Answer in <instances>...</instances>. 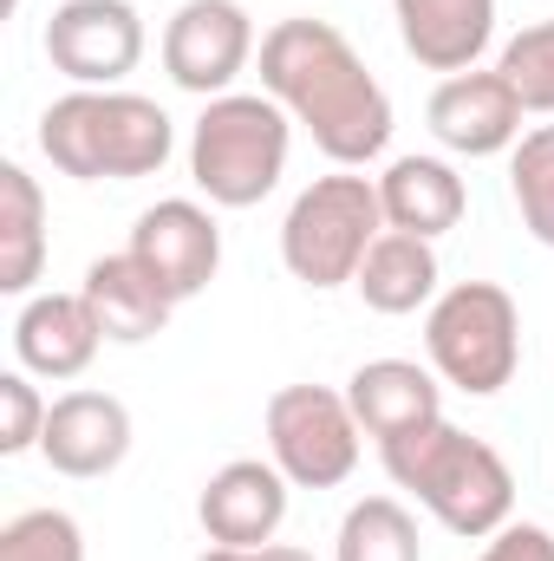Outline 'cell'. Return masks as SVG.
I'll return each instance as SVG.
<instances>
[{"mask_svg":"<svg viewBox=\"0 0 554 561\" xmlns=\"http://www.w3.org/2000/svg\"><path fill=\"white\" fill-rule=\"evenodd\" d=\"M262 92L333 170H366L392 144V92L333 20L293 13L262 33Z\"/></svg>","mask_w":554,"mask_h":561,"instance_id":"1","label":"cell"},{"mask_svg":"<svg viewBox=\"0 0 554 561\" xmlns=\"http://www.w3.org/2000/svg\"><path fill=\"white\" fill-rule=\"evenodd\" d=\"M379 463L405 496H417L463 542H489L503 523H516V477H509L503 450L457 431L450 419H430L417 431L385 437Z\"/></svg>","mask_w":554,"mask_h":561,"instance_id":"2","label":"cell"},{"mask_svg":"<svg viewBox=\"0 0 554 561\" xmlns=\"http://www.w3.org/2000/svg\"><path fill=\"white\" fill-rule=\"evenodd\" d=\"M39 150L72 183H138L157 176L176 150V125L157 99L125 85H72L39 112Z\"/></svg>","mask_w":554,"mask_h":561,"instance_id":"3","label":"cell"},{"mask_svg":"<svg viewBox=\"0 0 554 561\" xmlns=\"http://www.w3.org/2000/svg\"><path fill=\"white\" fill-rule=\"evenodd\" d=\"M293 118L268 92H222L189 125V183L209 196V209H255L287 176Z\"/></svg>","mask_w":554,"mask_h":561,"instance_id":"4","label":"cell"},{"mask_svg":"<svg viewBox=\"0 0 554 561\" xmlns=\"http://www.w3.org/2000/svg\"><path fill=\"white\" fill-rule=\"evenodd\" d=\"M424 359L463 399H496L522 366V307L503 280H450L424 307Z\"/></svg>","mask_w":554,"mask_h":561,"instance_id":"5","label":"cell"},{"mask_svg":"<svg viewBox=\"0 0 554 561\" xmlns=\"http://www.w3.org/2000/svg\"><path fill=\"white\" fill-rule=\"evenodd\" d=\"M385 236V203H379V176H359V170H333V176H313L293 203H287V222H280V262L287 275L313 294H333L359 275L366 249Z\"/></svg>","mask_w":554,"mask_h":561,"instance_id":"6","label":"cell"},{"mask_svg":"<svg viewBox=\"0 0 554 561\" xmlns=\"http://www.w3.org/2000/svg\"><path fill=\"white\" fill-rule=\"evenodd\" d=\"M262 431H268V457L293 490H339L359 470L366 424L353 399L333 386H280L262 412Z\"/></svg>","mask_w":554,"mask_h":561,"instance_id":"7","label":"cell"},{"mask_svg":"<svg viewBox=\"0 0 554 561\" xmlns=\"http://www.w3.org/2000/svg\"><path fill=\"white\" fill-rule=\"evenodd\" d=\"M255 53L262 46H255V20L242 0H183L163 26V72L170 85L196 92L203 105L235 92Z\"/></svg>","mask_w":554,"mask_h":561,"instance_id":"8","label":"cell"},{"mask_svg":"<svg viewBox=\"0 0 554 561\" xmlns=\"http://www.w3.org/2000/svg\"><path fill=\"white\" fill-rule=\"evenodd\" d=\"M46 59L72 85H125L143 59V13L131 0H59L46 20Z\"/></svg>","mask_w":554,"mask_h":561,"instance_id":"9","label":"cell"},{"mask_svg":"<svg viewBox=\"0 0 554 561\" xmlns=\"http://www.w3.org/2000/svg\"><path fill=\"white\" fill-rule=\"evenodd\" d=\"M131 255L183 307V300H196L216 280V268H222V222L196 196H163V203H150L138 222H131Z\"/></svg>","mask_w":554,"mask_h":561,"instance_id":"10","label":"cell"},{"mask_svg":"<svg viewBox=\"0 0 554 561\" xmlns=\"http://www.w3.org/2000/svg\"><path fill=\"white\" fill-rule=\"evenodd\" d=\"M287 477H280L275 457H229L203 496H196V523L209 542L222 549H268L287 523Z\"/></svg>","mask_w":554,"mask_h":561,"instance_id":"11","label":"cell"},{"mask_svg":"<svg viewBox=\"0 0 554 561\" xmlns=\"http://www.w3.org/2000/svg\"><path fill=\"white\" fill-rule=\"evenodd\" d=\"M424 118H430V138L450 157H503V150L522 144L529 112H522V99L503 72H450L430 92Z\"/></svg>","mask_w":554,"mask_h":561,"instance_id":"12","label":"cell"},{"mask_svg":"<svg viewBox=\"0 0 554 561\" xmlns=\"http://www.w3.org/2000/svg\"><path fill=\"white\" fill-rule=\"evenodd\" d=\"M131 437H138V431H131L125 399L79 386V392L53 399L39 457H46L59 477H72V483H99V477H112V470L131 457Z\"/></svg>","mask_w":554,"mask_h":561,"instance_id":"13","label":"cell"},{"mask_svg":"<svg viewBox=\"0 0 554 561\" xmlns=\"http://www.w3.org/2000/svg\"><path fill=\"white\" fill-rule=\"evenodd\" d=\"M105 346L99 313L85 294H26L13 313V359L33 379H79Z\"/></svg>","mask_w":554,"mask_h":561,"instance_id":"14","label":"cell"},{"mask_svg":"<svg viewBox=\"0 0 554 561\" xmlns=\"http://www.w3.org/2000/svg\"><path fill=\"white\" fill-rule=\"evenodd\" d=\"M399 39L424 72H476L496 39V0H392Z\"/></svg>","mask_w":554,"mask_h":561,"instance_id":"15","label":"cell"},{"mask_svg":"<svg viewBox=\"0 0 554 561\" xmlns=\"http://www.w3.org/2000/svg\"><path fill=\"white\" fill-rule=\"evenodd\" d=\"M79 294H85V307L99 313V327H105L112 346H143V340H157V333L170 327V313H176V300L157 287V275L143 268L131 249L99 255V262L85 268V280H79Z\"/></svg>","mask_w":554,"mask_h":561,"instance_id":"16","label":"cell"},{"mask_svg":"<svg viewBox=\"0 0 554 561\" xmlns=\"http://www.w3.org/2000/svg\"><path fill=\"white\" fill-rule=\"evenodd\" d=\"M379 203H385V229H405V236L437 242V236H450V229L463 222L470 190H463V176H457L450 157L412 150V157H392V163H385Z\"/></svg>","mask_w":554,"mask_h":561,"instance_id":"17","label":"cell"},{"mask_svg":"<svg viewBox=\"0 0 554 561\" xmlns=\"http://www.w3.org/2000/svg\"><path fill=\"white\" fill-rule=\"evenodd\" d=\"M346 399H353V412L366 424V437H379V444L399 437V431L443 419V386L417 359H366V366H353Z\"/></svg>","mask_w":554,"mask_h":561,"instance_id":"18","label":"cell"},{"mask_svg":"<svg viewBox=\"0 0 554 561\" xmlns=\"http://www.w3.org/2000/svg\"><path fill=\"white\" fill-rule=\"evenodd\" d=\"M359 300L372 307V313H417V307H430L437 294H443V262H437V242H424V236H405V229H385L372 249H366V262H359Z\"/></svg>","mask_w":554,"mask_h":561,"instance_id":"19","label":"cell"},{"mask_svg":"<svg viewBox=\"0 0 554 561\" xmlns=\"http://www.w3.org/2000/svg\"><path fill=\"white\" fill-rule=\"evenodd\" d=\"M46 275V196L26 163H0V294H33Z\"/></svg>","mask_w":554,"mask_h":561,"instance_id":"20","label":"cell"},{"mask_svg":"<svg viewBox=\"0 0 554 561\" xmlns=\"http://www.w3.org/2000/svg\"><path fill=\"white\" fill-rule=\"evenodd\" d=\"M333 561H424V549H417V516L399 496H359L339 516Z\"/></svg>","mask_w":554,"mask_h":561,"instance_id":"21","label":"cell"},{"mask_svg":"<svg viewBox=\"0 0 554 561\" xmlns=\"http://www.w3.org/2000/svg\"><path fill=\"white\" fill-rule=\"evenodd\" d=\"M509 196L522 209V229L554 249V125L522 131V144L509 150Z\"/></svg>","mask_w":554,"mask_h":561,"instance_id":"22","label":"cell"},{"mask_svg":"<svg viewBox=\"0 0 554 561\" xmlns=\"http://www.w3.org/2000/svg\"><path fill=\"white\" fill-rule=\"evenodd\" d=\"M496 72L516 85L522 112H535V118H554V13H549V20H535V26H522V33L503 46Z\"/></svg>","mask_w":554,"mask_h":561,"instance_id":"23","label":"cell"},{"mask_svg":"<svg viewBox=\"0 0 554 561\" xmlns=\"http://www.w3.org/2000/svg\"><path fill=\"white\" fill-rule=\"evenodd\" d=\"M0 561H85V529L66 510H20L0 529Z\"/></svg>","mask_w":554,"mask_h":561,"instance_id":"24","label":"cell"},{"mask_svg":"<svg viewBox=\"0 0 554 561\" xmlns=\"http://www.w3.org/2000/svg\"><path fill=\"white\" fill-rule=\"evenodd\" d=\"M46 399L33 386V373H0V457H20V450H39L46 437Z\"/></svg>","mask_w":554,"mask_h":561,"instance_id":"25","label":"cell"},{"mask_svg":"<svg viewBox=\"0 0 554 561\" xmlns=\"http://www.w3.org/2000/svg\"><path fill=\"white\" fill-rule=\"evenodd\" d=\"M476 561H554V536L542 523H503Z\"/></svg>","mask_w":554,"mask_h":561,"instance_id":"26","label":"cell"},{"mask_svg":"<svg viewBox=\"0 0 554 561\" xmlns=\"http://www.w3.org/2000/svg\"><path fill=\"white\" fill-rule=\"evenodd\" d=\"M255 561H313V556L293 549V542H268V549H255Z\"/></svg>","mask_w":554,"mask_h":561,"instance_id":"27","label":"cell"},{"mask_svg":"<svg viewBox=\"0 0 554 561\" xmlns=\"http://www.w3.org/2000/svg\"><path fill=\"white\" fill-rule=\"evenodd\" d=\"M196 561H255V549H222V542H209Z\"/></svg>","mask_w":554,"mask_h":561,"instance_id":"28","label":"cell"},{"mask_svg":"<svg viewBox=\"0 0 554 561\" xmlns=\"http://www.w3.org/2000/svg\"><path fill=\"white\" fill-rule=\"evenodd\" d=\"M7 7H20V0H7Z\"/></svg>","mask_w":554,"mask_h":561,"instance_id":"29","label":"cell"}]
</instances>
